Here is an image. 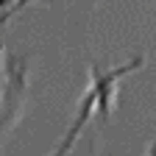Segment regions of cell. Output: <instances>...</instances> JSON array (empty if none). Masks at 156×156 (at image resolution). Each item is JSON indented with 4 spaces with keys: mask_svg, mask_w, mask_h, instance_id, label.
Segmentation results:
<instances>
[{
    "mask_svg": "<svg viewBox=\"0 0 156 156\" xmlns=\"http://www.w3.org/2000/svg\"><path fill=\"white\" fill-rule=\"evenodd\" d=\"M14 3H17V0H0V23L9 17V11L14 9Z\"/></svg>",
    "mask_w": 156,
    "mask_h": 156,
    "instance_id": "277c9868",
    "label": "cell"
},
{
    "mask_svg": "<svg viewBox=\"0 0 156 156\" xmlns=\"http://www.w3.org/2000/svg\"><path fill=\"white\" fill-rule=\"evenodd\" d=\"M23 89H25V73L14 58H6L0 64V136L11 126V120L20 112L23 103Z\"/></svg>",
    "mask_w": 156,
    "mask_h": 156,
    "instance_id": "6da1fadb",
    "label": "cell"
},
{
    "mask_svg": "<svg viewBox=\"0 0 156 156\" xmlns=\"http://www.w3.org/2000/svg\"><path fill=\"white\" fill-rule=\"evenodd\" d=\"M87 156H95V145H92V148H89V151H87Z\"/></svg>",
    "mask_w": 156,
    "mask_h": 156,
    "instance_id": "5b68a950",
    "label": "cell"
},
{
    "mask_svg": "<svg viewBox=\"0 0 156 156\" xmlns=\"http://www.w3.org/2000/svg\"><path fill=\"white\" fill-rule=\"evenodd\" d=\"M145 64V58H131L128 64H123V67H114V70H109V73H103V70H95L92 67V78H89V89H92V95H95V101H98V114L101 117H109V112H112V101H114V87H117V81L120 78H126L128 73H134L136 67H142Z\"/></svg>",
    "mask_w": 156,
    "mask_h": 156,
    "instance_id": "7a4b0ae2",
    "label": "cell"
},
{
    "mask_svg": "<svg viewBox=\"0 0 156 156\" xmlns=\"http://www.w3.org/2000/svg\"><path fill=\"white\" fill-rule=\"evenodd\" d=\"M95 114H98V101H95L92 89L87 87V92H84V98H81V103H78V109H75V117L70 120V126H67L64 136L58 140V145H56V151H53L50 156H67V153L73 151L75 140H78V134H81V131L89 126V120H92Z\"/></svg>",
    "mask_w": 156,
    "mask_h": 156,
    "instance_id": "3957f363",
    "label": "cell"
}]
</instances>
